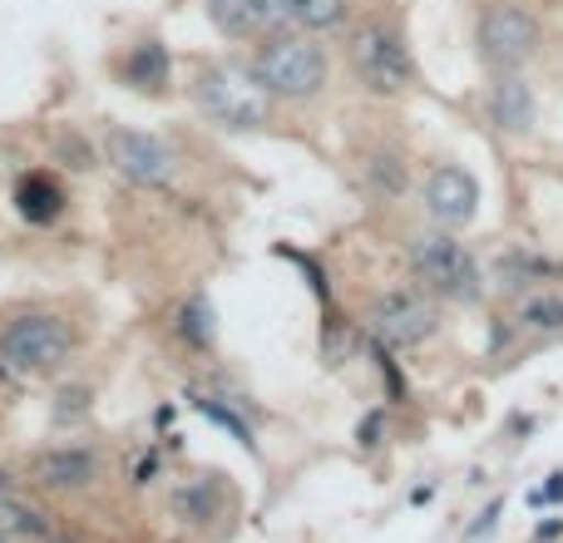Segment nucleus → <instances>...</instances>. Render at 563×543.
Segmentation results:
<instances>
[{"instance_id":"obj_26","label":"nucleus","mask_w":563,"mask_h":543,"mask_svg":"<svg viewBox=\"0 0 563 543\" xmlns=\"http://www.w3.org/2000/svg\"><path fill=\"white\" fill-rule=\"evenodd\" d=\"M59 154L75 158V168H89V148L79 144V138H59Z\"/></svg>"},{"instance_id":"obj_22","label":"nucleus","mask_w":563,"mask_h":543,"mask_svg":"<svg viewBox=\"0 0 563 543\" xmlns=\"http://www.w3.org/2000/svg\"><path fill=\"white\" fill-rule=\"evenodd\" d=\"M174 505H178V514H188V519H198V524H203V519H213V509H218V489L198 479L194 489H178Z\"/></svg>"},{"instance_id":"obj_8","label":"nucleus","mask_w":563,"mask_h":543,"mask_svg":"<svg viewBox=\"0 0 563 543\" xmlns=\"http://www.w3.org/2000/svg\"><path fill=\"white\" fill-rule=\"evenodd\" d=\"M435 326L440 311L420 291H390L371 307V331H376L380 346H420L426 336H435Z\"/></svg>"},{"instance_id":"obj_13","label":"nucleus","mask_w":563,"mask_h":543,"mask_svg":"<svg viewBox=\"0 0 563 543\" xmlns=\"http://www.w3.org/2000/svg\"><path fill=\"white\" fill-rule=\"evenodd\" d=\"M119 75H124V85L144 89V95H164L168 89V49L158 45V40H144V45L129 49V59L119 65Z\"/></svg>"},{"instance_id":"obj_17","label":"nucleus","mask_w":563,"mask_h":543,"mask_svg":"<svg viewBox=\"0 0 563 543\" xmlns=\"http://www.w3.org/2000/svg\"><path fill=\"white\" fill-rule=\"evenodd\" d=\"M178 331H184V341L188 346H213V336H218V321H213V307H208V297H194L184 307V317H178Z\"/></svg>"},{"instance_id":"obj_19","label":"nucleus","mask_w":563,"mask_h":543,"mask_svg":"<svg viewBox=\"0 0 563 543\" xmlns=\"http://www.w3.org/2000/svg\"><path fill=\"white\" fill-rule=\"evenodd\" d=\"M194 406H198V410H203V415H208V420H213V425H223V430H228V435H233V440H238V445H243V450H257V440H253V425H247V420H243V415H238V410H233V406H218V400H208V396H198V400H194Z\"/></svg>"},{"instance_id":"obj_6","label":"nucleus","mask_w":563,"mask_h":543,"mask_svg":"<svg viewBox=\"0 0 563 543\" xmlns=\"http://www.w3.org/2000/svg\"><path fill=\"white\" fill-rule=\"evenodd\" d=\"M351 65H356L361 85L376 89V95H400L410 85V75H416L400 35L386 25H361L351 35Z\"/></svg>"},{"instance_id":"obj_29","label":"nucleus","mask_w":563,"mask_h":543,"mask_svg":"<svg viewBox=\"0 0 563 543\" xmlns=\"http://www.w3.org/2000/svg\"><path fill=\"white\" fill-rule=\"evenodd\" d=\"M5 489H10V475H5V469H0V495H5Z\"/></svg>"},{"instance_id":"obj_12","label":"nucleus","mask_w":563,"mask_h":543,"mask_svg":"<svg viewBox=\"0 0 563 543\" xmlns=\"http://www.w3.org/2000/svg\"><path fill=\"white\" fill-rule=\"evenodd\" d=\"M489 119L505 134H529L534 129V89L519 75H499L495 89H489Z\"/></svg>"},{"instance_id":"obj_1","label":"nucleus","mask_w":563,"mask_h":543,"mask_svg":"<svg viewBox=\"0 0 563 543\" xmlns=\"http://www.w3.org/2000/svg\"><path fill=\"white\" fill-rule=\"evenodd\" d=\"M194 99L223 129H263L273 119V89L243 65H208L194 79Z\"/></svg>"},{"instance_id":"obj_5","label":"nucleus","mask_w":563,"mask_h":543,"mask_svg":"<svg viewBox=\"0 0 563 543\" xmlns=\"http://www.w3.org/2000/svg\"><path fill=\"white\" fill-rule=\"evenodd\" d=\"M475 40H479V59H485L495 75H515V69H525L529 59L539 55L544 30H539V20L519 5H489L485 15H479Z\"/></svg>"},{"instance_id":"obj_16","label":"nucleus","mask_w":563,"mask_h":543,"mask_svg":"<svg viewBox=\"0 0 563 543\" xmlns=\"http://www.w3.org/2000/svg\"><path fill=\"white\" fill-rule=\"evenodd\" d=\"M45 539H49V529L35 509L0 495V543H45Z\"/></svg>"},{"instance_id":"obj_18","label":"nucleus","mask_w":563,"mask_h":543,"mask_svg":"<svg viewBox=\"0 0 563 543\" xmlns=\"http://www.w3.org/2000/svg\"><path fill=\"white\" fill-rule=\"evenodd\" d=\"M291 20L307 30H331L341 25V15H346V0H287Z\"/></svg>"},{"instance_id":"obj_10","label":"nucleus","mask_w":563,"mask_h":543,"mask_svg":"<svg viewBox=\"0 0 563 543\" xmlns=\"http://www.w3.org/2000/svg\"><path fill=\"white\" fill-rule=\"evenodd\" d=\"M208 15L228 40H267L291 20L287 0H208Z\"/></svg>"},{"instance_id":"obj_3","label":"nucleus","mask_w":563,"mask_h":543,"mask_svg":"<svg viewBox=\"0 0 563 543\" xmlns=\"http://www.w3.org/2000/svg\"><path fill=\"white\" fill-rule=\"evenodd\" d=\"M75 351V336L59 317H15L5 331H0V366L10 376H49L59 361Z\"/></svg>"},{"instance_id":"obj_20","label":"nucleus","mask_w":563,"mask_h":543,"mask_svg":"<svg viewBox=\"0 0 563 543\" xmlns=\"http://www.w3.org/2000/svg\"><path fill=\"white\" fill-rule=\"evenodd\" d=\"M519 321L534 326V331H563V297L539 291V297H529L525 307H519Z\"/></svg>"},{"instance_id":"obj_28","label":"nucleus","mask_w":563,"mask_h":543,"mask_svg":"<svg viewBox=\"0 0 563 543\" xmlns=\"http://www.w3.org/2000/svg\"><path fill=\"white\" fill-rule=\"evenodd\" d=\"M559 534H563V519H554V524H539V534H534V539H539V543H549V539H559Z\"/></svg>"},{"instance_id":"obj_14","label":"nucleus","mask_w":563,"mask_h":543,"mask_svg":"<svg viewBox=\"0 0 563 543\" xmlns=\"http://www.w3.org/2000/svg\"><path fill=\"white\" fill-rule=\"evenodd\" d=\"M15 208L25 223H55L59 208H65V193H59V184L49 174H25L15 184Z\"/></svg>"},{"instance_id":"obj_25","label":"nucleus","mask_w":563,"mask_h":543,"mask_svg":"<svg viewBox=\"0 0 563 543\" xmlns=\"http://www.w3.org/2000/svg\"><path fill=\"white\" fill-rule=\"evenodd\" d=\"M529 505H563V475H549V485L534 489V495H529Z\"/></svg>"},{"instance_id":"obj_15","label":"nucleus","mask_w":563,"mask_h":543,"mask_svg":"<svg viewBox=\"0 0 563 543\" xmlns=\"http://www.w3.org/2000/svg\"><path fill=\"white\" fill-rule=\"evenodd\" d=\"M563 263L554 257H539V253H509L499 257V281L505 287H534V281H559Z\"/></svg>"},{"instance_id":"obj_11","label":"nucleus","mask_w":563,"mask_h":543,"mask_svg":"<svg viewBox=\"0 0 563 543\" xmlns=\"http://www.w3.org/2000/svg\"><path fill=\"white\" fill-rule=\"evenodd\" d=\"M35 479L49 489H89L99 479V459L79 445H59V450H45L35 459Z\"/></svg>"},{"instance_id":"obj_21","label":"nucleus","mask_w":563,"mask_h":543,"mask_svg":"<svg viewBox=\"0 0 563 543\" xmlns=\"http://www.w3.org/2000/svg\"><path fill=\"white\" fill-rule=\"evenodd\" d=\"M371 188H376V193H386V198L406 193V164H400L396 154H376V158H371Z\"/></svg>"},{"instance_id":"obj_2","label":"nucleus","mask_w":563,"mask_h":543,"mask_svg":"<svg viewBox=\"0 0 563 543\" xmlns=\"http://www.w3.org/2000/svg\"><path fill=\"white\" fill-rule=\"evenodd\" d=\"M253 75L273 89V99H317L327 89V49L307 35H277L257 49Z\"/></svg>"},{"instance_id":"obj_7","label":"nucleus","mask_w":563,"mask_h":543,"mask_svg":"<svg viewBox=\"0 0 563 543\" xmlns=\"http://www.w3.org/2000/svg\"><path fill=\"white\" fill-rule=\"evenodd\" d=\"M104 158L114 174H124L139 188H164L174 178V154L144 129H109L104 134Z\"/></svg>"},{"instance_id":"obj_24","label":"nucleus","mask_w":563,"mask_h":543,"mask_svg":"<svg viewBox=\"0 0 563 543\" xmlns=\"http://www.w3.org/2000/svg\"><path fill=\"white\" fill-rule=\"evenodd\" d=\"M499 514H505V499H495V505H489V509H485V514H479V519H475V529H470V534H465V539H470V543H479V539H485V534H489V529H495V519H499Z\"/></svg>"},{"instance_id":"obj_23","label":"nucleus","mask_w":563,"mask_h":543,"mask_svg":"<svg viewBox=\"0 0 563 543\" xmlns=\"http://www.w3.org/2000/svg\"><path fill=\"white\" fill-rule=\"evenodd\" d=\"M89 410V390H59V406H55V420H65V415H85Z\"/></svg>"},{"instance_id":"obj_27","label":"nucleus","mask_w":563,"mask_h":543,"mask_svg":"<svg viewBox=\"0 0 563 543\" xmlns=\"http://www.w3.org/2000/svg\"><path fill=\"white\" fill-rule=\"evenodd\" d=\"M380 420H386V415H380V410H376V415H366V420H361V450H371V445H376V435H380Z\"/></svg>"},{"instance_id":"obj_4","label":"nucleus","mask_w":563,"mask_h":543,"mask_svg":"<svg viewBox=\"0 0 563 543\" xmlns=\"http://www.w3.org/2000/svg\"><path fill=\"white\" fill-rule=\"evenodd\" d=\"M410 272L426 281V291L450 301H475L479 297V267L470 257L465 243H455L450 233H420L410 243Z\"/></svg>"},{"instance_id":"obj_9","label":"nucleus","mask_w":563,"mask_h":543,"mask_svg":"<svg viewBox=\"0 0 563 543\" xmlns=\"http://www.w3.org/2000/svg\"><path fill=\"white\" fill-rule=\"evenodd\" d=\"M426 213L435 218L440 228L475 223V213H479V184H475V174H465V168H455V164H440L435 174L426 178Z\"/></svg>"}]
</instances>
